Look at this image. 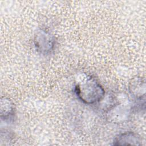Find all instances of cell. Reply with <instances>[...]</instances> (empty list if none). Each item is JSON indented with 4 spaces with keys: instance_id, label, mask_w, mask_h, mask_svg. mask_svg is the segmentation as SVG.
<instances>
[{
    "instance_id": "obj_1",
    "label": "cell",
    "mask_w": 146,
    "mask_h": 146,
    "mask_svg": "<svg viewBox=\"0 0 146 146\" xmlns=\"http://www.w3.org/2000/svg\"><path fill=\"white\" fill-rule=\"evenodd\" d=\"M75 92L80 101L89 105L100 102L105 95L104 90L99 81L87 74L78 78L75 86Z\"/></svg>"
},
{
    "instance_id": "obj_2",
    "label": "cell",
    "mask_w": 146,
    "mask_h": 146,
    "mask_svg": "<svg viewBox=\"0 0 146 146\" xmlns=\"http://www.w3.org/2000/svg\"><path fill=\"white\" fill-rule=\"evenodd\" d=\"M56 42L54 35L45 29H39L34 35V47L42 55L50 54L55 49Z\"/></svg>"
},
{
    "instance_id": "obj_3",
    "label": "cell",
    "mask_w": 146,
    "mask_h": 146,
    "mask_svg": "<svg viewBox=\"0 0 146 146\" xmlns=\"http://www.w3.org/2000/svg\"><path fill=\"white\" fill-rule=\"evenodd\" d=\"M128 91L133 99L136 101H145V81L141 76L132 78L128 84Z\"/></svg>"
},
{
    "instance_id": "obj_4",
    "label": "cell",
    "mask_w": 146,
    "mask_h": 146,
    "mask_svg": "<svg viewBox=\"0 0 146 146\" xmlns=\"http://www.w3.org/2000/svg\"><path fill=\"white\" fill-rule=\"evenodd\" d=\"M114 145H141V139L136 133L125 132L117 135L113 141Z\"/></svg>"
},
{
    "instance_id": "obj_5",
    "label": "cell",
    "mask_w": 146,
    "mask_h": 146,
    "mask_svg": "<svg viewBox=\"0 0 146 146\" xmlns=\"http://www.w3.org/2000/svg\"><path fill=\"white\" fill-rule=\"evenodd\" d=\"M1 118L2 120H7L12 118L14 115V106L13 102L7 98H2L0 108Z\"/></svg>"
}]
</instances>
